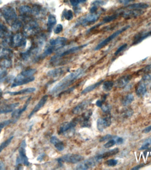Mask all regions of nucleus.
<instances>
[{"label": "nucleus", "mask_w": 151, "mask_h": 170, "mask_svg": "<svg viewBox=\"0 0 151 170\" xmlns=\"http://www.w3.org/2000/svg\"><path fill=\"white\" fill-rule=\"evenodd\" d=\"M84 72L83 69L80 68L71 73L54 85L50 90V93L51 94H57L66 89L83 75Z\"/></svg>", "instance_id": "nucleus-1"}, {"label": "nucleus", "mask_w": 151, "mask_h": 170, "mask_svg": "<svg viewBox=\"0 0 151 170\" xmlns=\"http://www.w3.org/2000/svg\"><path fill=\"white\" fill-rule=\"evenodd\" d=\"M102 160L101 155H96L79 163L76 167V169L88 170L98 165Z\"/></svg>", "instance_id": "nucleus-2"}, {"label": "nucleus", "mask_w": 151, "mask_h": 170, "mask_svg": "<svg viewBox=\"0 0 151 170\" xmlns=\"http://www.w3.org/2000/svg\"><path fill=\"white\" fill-rule=\"evenodd\" d=\"M0 12L3 16L8 24L12 25L17 20L16 12L13 8L6 6L0 9Z\"/></svg>", "instance_id": "nucleus-3"}, {"label": "nucleus", "mask_w": 151, "mask_h": 170, "mask_svg": "<svg viewBox=\"0 0 151 170\" xmlns=\"http://www.w3.org/2000/svg\"><path fill=\"white\" fill-rule=\"evenodd\" d=\"M130 26L129 25H127V26H125L123 28L121 29H120L116 31L115 32L113 33L111 35V36H109L108 37L106 38V39L104 40L103 41L101 42L100 43H99L98 45L96 46V47L94 48V50H100L101 48L104 47L105 46L107 45V44H108L110 42L112 41L115 38L118 36L120 35L121 34L124 32L125 31H126L128 29H129Z\"/></svg>", "instance_id": "nucleus-4"}, {"label": "nucleus", "mask_w": 151, "mask_h": 170, "mask_svg": "<svg viewBox=\"0 0 151 170\" xmlns=\"http://www.w3.org/2000/svg\"><path fill=\"white\" fill-rule=\"evenodd\" d=\"M84 157L82 155L75 154H66L57 159V162L61 164V163H71V164H76L79 163L82 161Z\"/></svg>", "instance_id": "nucleus-5"}, {"label": "nucleus", "mask_w": 151, "mask_h": 170, "mask_svg": "<svg viewBox=\"0 0 151 170\" xmlns=\"http://www.w3.org/2000/svg\"><path fill=\"white\" fill-rule=\"evenodd\" d=\"M35 79L34 77L31 76L27 77L24 76L20 74L15 78L14 82L11 85V87H15L16 86H19V85L27 84V83L33 81Z\"/></svg>", "instance_id": "nucleus-6"}, {"label": "nucleus", "mask_w": 151, "mask_h": 170, "mask_svg": "<svg viewBox=\"0 0 151 170\" xmlns=\"http://www.w3.org/2000/svg\"><path fill=\"white\" fill-rule=\"evenodd\" d=\"M79 122V118H76L73 119L70 122H66L64 124H61L58 131V134H64L67 132L68 130L74 128Z\"/></svg>", "instance_id": "nucleus-7"}, {"label": "nucleus", "mask_w": 151, "mask_h": 170, "mask_svg": "<svg viewBox=\"0 0 151 170\" xmlns=\"http://www.w3.org/2000/svg\"><path fill=\"white\" fill-rule=\"evenodd\" d=\"M112 124V119L110 116L99 118L97 121V127L100 132H103Z\"/></svg>", "instance_id": "nucleus-8"}, {"label": "nucleus", "mask_w": 151, "mask_h": 170, "mask_svg": "<svg viewBox=\"0 0 151 170\" xmlns=\"http://www.w3.org/2000/svg\"><path fill=\"white\" fill-rule=\"evenodd\" d=\"M11 42L12 45L15 47H25L26 44V40L20 33H17L14 35L12 38Z\"/></svg>", "instance_id": "nucleus-9"}, {"label": "nucleus", "mask_w": 151, "mask_h": 170, "mask_svg": "<svg viewBox=\"0 0 151 170\" xmlns=\"http://www.w3.org/2000/svg\"><path fill=\"white\" fill-rule=\"evenodd\" d=\"M92 111L91 109H89L83 114L81 118H79V121H81V125L82 127L89 128L90 127L91 123L89 120V119L92 115Z\"/></svg>", "instance_id": "nucleus-10"}, {"label": "nucleus", "mask_w": 151, "mask_h": 170, "mask_svg": "<svg viewBox=\"0 0 151 170\" xmlns=\"http://www.w3.org/2000/svg\"><path fill=\"white\" fill-rule=\"evenodd\" d=\"M26 146V142H25V141L24 140L23 141H22L21 146L19 148V156H20L19 157L21 159L22 163H23L24 165L26 166H29L30 163H29V159H28L26 154V150L25 149Z\"/></svg>", "instance_id": "nucleus-11"}, {"label": "nucleus", "mask_w": 151, "mask_h": 170, "mask_svg": "<svg viewBox=\"0 0 151 170\" xmlns=\"http://www.w3.org/2000/svg\"><path fill=\"white\" fill-rule=\"evenodd\" d=\"M144 13V12L142 10L129 9L123 13L122 16L125 19H130L138 17Z\"/></svg>", "instance_id": "nucleus-12"}, {"label": "nucleus", "mask_w": 151, "mask_h": 170, "mask_svg": "<svg viewBox=\"0 0 151 170\" xmlns=\"http://www.w3.org/2000/svg\"><path fill=\"white\" fill-rule=\"evenodd\" d=\"M150 36H151V31L138 33L134 36L132 42V45H136L140 43L142 41Z\"/></svg>", "instance_id": "nucleus-13"}, {"label": "nucleus", "mask_w": 151, "mask_h": 170, "mask_svg": "<svg viewBox=\"0 0 151 170\" xmlns=\"http://www.w3.org/2000/svg\"><path fill=\"white\" fill-rule=\"evenodd\" d=\"M91 102V101L90 100H85L83 102L79 104L77 106H76L74 108L72 111V112L74 114H77L81 113L84 110H85L88 107Z\"/></svg>", "instance_id": "nucleus-14"}, {"label": "nucleus", "mask_w": 151, "mask_h": 170, "mask_svg": "<svg viewBox=\"0 0 151 170\" xmlns=\"http://www.w3.org/2000/svg\"><path fill=\"white\" fill-rule=\"evenodd\" d=\"M48 98V95H46L41 99L39 101V102L35 106V108L33 109V111L31 112V113L29 114V119L31 118L35 113L37 112L39 110L44 106V105L46 103V101H47Z\"/></svg>", "instance_id": "nucleus-15"}, {"label": "nucleus", "mask_w": 151, "mask_h": 170, "mask_svg": "<svg viewBox=\"0 0 151 170\" xmlns=\"http://www.w3.org/2000/svg\"><path fill=\"white\" fill-rule=\"evenodd\" d=\"M147 92L146 85L144 81L140 82L136 88V93L138 97H142L146 95Z\"/></svg>", "instance_id": "nucleus-16"}, {"label": "nucleus", "mask_w": 151, "mask_h": 170, "mask_svg": "<svg viewBox=\"0 0 151 170\" xmlns=\"http://www.w3.org/2000/svg\"><path fill=\"white\" fill-rule=\"evenodd\" d=\"M19 103H15L11 104L5 105L0 106V114L7 113L14 110L15 108L19 106Z\"/></svg>", "instance_id": "nucleus-17"}, {"label": "nucleus", "mask_w": 151, "mask_h": 170, "mask_svg": "<svg viewBox=\"0 0 151 170\" xmlns=\"http://www.w3.org/2000/svg\"><path fill=\"white\" fill-rule=\"evenodd\" d=\"M66 70L63 68H57L49 71L47 73L48 76L52 78L59 77L65 73Z\"/></svg>", "instance_id": "nucleus-18"}, {"label": "nucleus", "mask_w": 151, "mask_h": 170, "mask_svg": "<svg viewBox=\"0 0 151 170\" xmlns=\"http://www.w3.org/2000/svg\"><path fill=\"white\" fill-rule=\"evenodd\" d=\"M131 78L132 77L130 75H126L122 77L116 82V86L118 88H122L123 87H124L129 82Z\"/></svg>", "instance_id": "nucleus-19"}, {"label": "nucleus", "mask_w": 151, "mask_h": 170, "mask_svg": "<svg viewBox=\"0 0 151 170\" xmlns=\"http://www.w3.org/2000/svg\"><path fill=\"white\" fill-rule=\"evenodd\" d=\"M31 99H32V97H30L27 101H26V103H25V105H24V107L22 108V109H16L13 112V113H12V117L14 118L15 119V120H17V119L21 115L22 113L25 111V110L27 109V107H28V106H29V103H30V101H31Z\"/></svg>", "instance_id": "nucleus-20"}, {"label": "nucleus", "mask_w": 151, "mask_h": 170, "mask_svg": "<svg viewBox=\"0 0 151 170\" xmlns=\"http://www.w3.org/2000/svg\"><path fill=\"white\" fill-rule=\"evenodd\" d=\"M50 142L59 151H62L65 148L64 143L55 136L51 137Z\"/></svg>", "instance_id": "nucleus-21"}, {"label": "nucleus", "mask_w": 151, "mask_h": 170, "mask_svg": "<svg viewBox=\"0 0 151 170\" xmlns=\"http://www.w3.org/2000/svg\"><path fill=\"white\" fill-rule=\"evenodd\" d=\"M36 90V89L34 87H30L27 88L26 89H23V90H19L18 91L15 92H7L6 94H9V95L15 96V95H24V94H30L35 92Z\"/></svg>", "instance_id": "nucleus-22"}, {"label": "nucleus", "mask_w": 151, "mask_h": 170, "mask_svg": "<svg viewBox=\"0 0 151 170\" xmlns=\"http://www.w3.org/2000/svg\"><path fill=\"white\" fill-rule=\"evenodd\" d=\"M88 45V44H85L83 45L74 47H72V48H70V49H68V50L61 53V55H60V56H61V57L62 56H62H66V55L73 54V53H74V52L78 51V50L83 49V48L86 47Z\"/></svg>", "instance_id": "nucleus-23"}, {"label": "nucleus", "mask_w": 151, "mask_h": 170, "mask_svg": "<svg viewBox=\"0 0 151 170\" xmlns=\"http://www.w3.org/2000/svg\"><path fill=\"white\" fill-rule=\"evenodd\" d=\"M37 24L34 22H29L24 28V34L29 35L33 33V31L37 28Z\"/></svg>", "instance_id": "nucleus-24"}, {"label": "nucleus", "mask_w": 151, "mask_h": 170, "mask_svg": "<svg viewBox=\"0 0 151 170\" xmlns=\"http://www.w3.org/2000/svg\"><path fill=\"white\" fill-rule=\"evenodd\" d=\"M98 19V16L95 14H90V15L87 16L86 17L82 20V25H86L89 24V23H93L95 22V21Z\"/></svg>", "instance_id": "nucleus-25"}, {"label": "nucleus", "mask_w": 151, "mask_h": 170, "mask_svg": "<svg viewBox=\"0 0 151 170\" xmlns=\"http://www.w3.org/2000/svg\"><path fill=\"white\" fill-rule=\"evenodd\" d=\"M149 5L145 3H138L133 4L128 6L127 8L129 9H136V10H142L146 9L149 7Z\"/></svg>", "instance_id": "nucleus-26"}, {"label": "nucleus", "mask_w": 151, "mask_h": 170, "mask_svg": "<svg viewBox=\"0 0 151 170\" xmlns=\"http://www.w3.org/2000/svg\"><path fill=\"white\" fill-rule=\"evenodd\" d=\"M67 39L66 38L59 37L55 39H52L50 41V45L52 46L63 45L67 42Z\"/></svg>", "instance_id": "nucleus-27"}, {"label": "nucleus", "mask_w": 151, "mask_h": 170, "mask_svg": "<svg viewBox=\"0 0 151 170\" xmlns=\"http://www.w3.org/2000/svg\"><path fill=\"white\" fill-rule=\"evenodd\" d=\"M103 81H104V80H102L98 82H96V83H94V84H93V85L88 86L87 87H86V88H85L84 90L82 91L81 94V95H84V94H87V93L91 92V91L96 89L98 86L101 85Z\"/></svg>", "instance_id": "nucleus-28"}, {"label": "nucleus", "mask_w": 151, "mask_h": 170, "mask_svg": "<svg viewBox=\"0 0 151 170\" xmlns=\"http://www.w3.org/2000/svg\"><path fill=\"white\" fill-rule=\"evenodd\" d=\"M56 22L57 20L55 16L53 14L49 16L47 21V28L49 31H51L53 27L56 24Z\"/></svg>", "instance_id": "nucleus-29"}, {"label": "nucleus", "mask_w": 151, "mask_h": 170, "mask_svg": "<svg viewBox=\"0 0 151 170\" xmlns=\"http://www.w3.org/2000/svg\"><path fill=\"white\" fill-rule=\"evenodd\" d=\"M119 151V150L118 148H115L112 150H109L103 154H100V155H101L102 159H106V158H108L110 156L116 155L118 153Z\"/></svg>", "instance_id": "nucleus-30"}, {"label": "nucleus", "mask_w": 151, "mask_h": 170, "mask_svg": "<svg viewBox=\"0 0 151 170\" xmlns=\"http://www.w3.org/2000/svg\"><path fill=\"white\" fill-rule=\"evenodd\" d=\"M134 96L131 94H128L125 96L122 101V104L124 106H127L130 105L134 100Z\"/></svg>", "instance_id": "nucleus-31"}, {"label": "nucleus", "mask_w": 151, "mask_h": 170, "mask_svg": "<svg viewBox=\"0 0 151 170\" xmlns=\"http://www.w3.org/2000/svg\"><path fill=\"white\" fill-rule=\"evenodd\" d=\"M114 82L112 81H106L104 82L103 85V89L104 91H110L112 90L114 86Z\"/></svg>", "instance_id": "nucleus-32"}, {"label": "nucleus", "mask_w": 151, "mask_h": 170, "mask_svg": "<svg viewBox=\"0 0 151 170\" xmlns=\"http://www.w3.org/2000/svg\"><path fill=\"white\" fill-rule=\"evenodd\" d=\"M19 12L21 14H26L31 13L32 9L29 6L22 5L19 7Z\"/></svg>", "instance_id": "nucleus-33"}, {"label": "nucleus", "mask_w": 151, "mask_h": 170, "mask_svg": "<svg viewBox=\"0 0 151 170\" xmlns=\"http://www.w3.org/2000/svg\"><path fill=\"white\" fill-rule=\"evenodd\" d=\"M12 65V61L8 59H5L0 62V66L3 68H10Z\"/></svg>", "instance_id": "nucleus-34"}, {"label": "nucleus", "mask_w": 151, "mask_h": 170, "mask_svg": "<svg viewBox=\"0 0 151 170\" xmlns=\"http://www.w3.org/2000/svg\"><path fill=\"white\" fill-rule=\"evenodd\" d=\"M36 71L37 70L36 69H31L28 70L23 71L20 74L24 76L29 77L33 76V75L35 74Z\"/></svg>", "instance_id": "nucleus-35"}, {"label": "nucleus", "mask_w": 151, "mask_h": 170, "mask_svg": "<svg viewBox=\"0 0 151 170\" xmlns=\"http://www.w3.org/2000/svg\"><path fill=\"white\" fill-rule=\"evenodd\" d=\"M117 15H113L110 16H106V17H104V19H103L102 23H100L99 24L101 25L102 24L109 23V22H111V21H113V20H115L116 19H117Z\"/></svg>", "instance_id": "nucleus-36"}, {"label": "nucleus", "mask_w": 151, "mask_h": 170, "mask_svg": "<svg viewBox=\"0 0 151 170\" xmlns=\"http://www.w3.org/2000/svg\"><path fill=\"white\" fill-rule=\"evenodd\" d=\"M14 137L12 136V137H10L7 140L3 142L2 144L0 145V153L3 150L5 149V147H6L8 146L11 142L12 141Z\"/></svg>", "instance_id": "nucleus-37"}, {"label": "nucleus", "mask_w": 151, "mask_h": 170, "mask_svg": "<svg viewBox=\"0 0 151 170\" xmlns=\"http://www.w3.org/2000/svg\"><path fill=\"white\" fill-rule=\"evenodd\" d=\"M151 144V137L147 139L146 141H144V143L142 144V146L141 148L139 149L140 150H145L149 148V146Z\"/></svg>", "instance_id": "nucleus-38"}, {"label": "nucleus", "mask_w": 151, "mask_h": 170, "mask_svg": "<svg viewBox=\"0 0 151 170\" xmlns=\"http://www.w3.org/2000/svg\"><path fill=\"white\" fill-rule=\"evenodd\" d=\"M115 137H114V138L110 140L108 142L104 144V147L106 148H109L113 146L115 144H116V141L115 140Z\"/></svg>", "instance_id": "nucleus-39"}, {"label": "nucleus", "mask_w": 151, "mask_h": 170, "mask_svg": "<svg viewBox=\"0 0 151 170\" xmlns=\"http://www.w3.org/2000/svg\"><path fill=\"white\" fill-rule=\"evenodd\" d=\"M11 26L12 28L13 31H17L19 29V28L22 26V23L19 20H16Z\"/></svg>", "instance_id": "nucleus-40"}, {"label": "nucleus", "mask_w": 151, "mask_h": 170, "mask_svg": "<svg viewBox=\"0 0 151 170\" xmlns=\"http://www.w3.org/2000/svg\"><path fill=\"white\" fill-rule=\"evenodd\" d=\"M64 16H65V18L66 20H71L72 19H73V13L72 12V10H69L67 11L64 12Z\"/></svg>", "instance_id": "nucleus-41"}, {"label": "nucleus", "mask_w": 151, "mask_h": 170, "mask_svg": "<svg viewBox=\"0 0 151 170\" xmlns=\"http://www.w3.org/2000/svg\"><path fill=\"white\" fill-rule=\"evenodd\" d=\"M105 164L109 167H114L118 164V161L115 159H111L107 160L105 162Z\"/></svg>", "instance_id": "nucleus-42"}, {"label": "nucleus", "mask_w": 151, "mask_h": 170, "mask_svg": "<svg viewBox=\"0 0 151 170\" xmlns=\"http://www.w3.org/2000/svg\"><path fill=\"white\" fill-rule=\"evenodd\" d=\"M7 71L5 68H0V82L3 80L6 76Z\"/></svg>", "instance_id": "nucleus-43"}, {"label": "nucleus", "mask_w": 151, "mask_h": 170, "mask_svg": "<svg viewBox=\"0 0 151 170\" xmlns=\"http://www.w3.org/2000/svg\"><path fill=\"white\" fill-rule=\"evenodd\" d=\"M127 47V43H124V44H123V45L119 47L118 48V49L116 51H115V55H118L119 53H120L123 50H125V48Z\"/></svg>", "instance_id": "nucleus-44"}, {"label": "nucleus", "mask_w": 151, "mask_h": 170, "mask_svg": "<svg viewBox=\"0 0 151 170\" xmlns=\"http://www.w3.org/2000/svg\"><path fill=\"white\" fill-rule=\"evenodd\" d=\"M114 137H115L114 136H112V135L107 134L106 136H104V137H103L101 138L100 140H99V141L102 142L109 141L110 140L114 138Z\"/></svg>", "instance_id": "nucleus-45"}, {"label": "nucleus", "mask_w": 151, "mask_h": 170, "mask_svg": "<svg viewBox=\"0 0 151 170\" xmlns=\"http://www.w3.org/2000/svg\"><path fill=\"white\" fill-rule=\"evenodd\" d=\"M63 30V26L61 24H58L54 29V32L55 34H58L61 33Z\"/></svg>", "instance_id": "nucleus-46"}, {"label": "nucleus", "mask_w": 151, "mask_h": 170, "mask_svg": "<svg viewBox=\"0 0 151 170\" xmlns=\"http://www.w3.org/2000/svg\"><path fill=\"white\" fill-rule=\"evenodd\" d=\"M53 49H54V48L53 47H49L45 51L43 54L44 55L46 56V55H50L53 52Z\"/></svg>", "instance_id": "nucleus-47"}, {"label": "nucleus", "mask_w": 151, "mask_h": 170, "mask_svg": "<svg viewBox=\"0 0 151 170\" xmlns=\"http://www.w3.org/2000/svg\"><path fill=\"white\" fill-rule=\"evenodd\" d=\"M101 108H102V110L104 112L108 113L110 112V109H111V107L108 105H103Z\"/></svg>", "instance_id": "nucleus-48"}, {"label": "nucleus", "mask_w": 151, "mask_h": 170, "mask_svg": "<svg viewBox=\"0 0 151 170\" xmlns=\"http://www.w3.org/2000/svg\"><path fill=\"white\" fill-rule=\"evenodd\" d=\"M115 140L116 142V144L120 145V144H122L123 143V139L122 138L119 137H115Z\"/></svg>", "instance_id": "nucleus-49"}, {"label": "nucleus", "mask_w": 151, "mask_h": 170, "mask_svg": "<svg viewBox=\"0 0 151 170\" xmlns=\"http://www.w3.org/2000/svg\"><path fill=\"white\" fill-rule=\"evenodd\" d=\"M104 101L103 100H97V102H96V105L99 107H102L103 106V102Z\"/></svg>", "instance_id": "nucleus-50"}, {"label": "nucleus", "mask_w": 151, "mask_h": 170, "mask_svg": "<svg viewBox=\"0 0 151 170\" xmlns=\"http://www.w3.org/2000/svg\"><path fill=\"white\" fill-rule=\"evenodd\" d=\"M70 2L72 5L74 6H76L79 4V2L78 0H70Z\"/></svg>", "instance_id": "nucleus-51"}, {"label": "nucleus", "mask_w": 151, "mask_h": 170, "mask_svg": "<svg viewBox=\"0 0 151 170\" xmlns=\"http://www.w3.org/2000/svg\"><path fill=\"white\" fill-rule=\"evenodd\" d=\"M151 125L150 126H148V127H147V128H146V129H144V130H143V133H146V134L149 133V132H151Z\"/></svg>", "instance_id": "nucleus-52"}, {"label": "nucleus", "mask_w": 151, "mask_h": 170, "mask_svg": "<svg viewBox=\"0 0 151 170\" xmlns=\"http://www.w3.org/2000/svg\"><path fill=\"white\" fill-rule=\"evenodd\" d=\"M145 166V164H142L141 165H137V166H136V167H134V168H132V170H138L139 169L141 168H143Z\"/></svg>", "instance_id": "nucleus-53"}, {"label": "nucleus", "mask_w": 151, "mask_h": 170, "mask_svg": "<svg viewBox=\"0 0 151 170\" xmlns=\"http://www.w3.org/2000/svg\"><path fill=\"white\" fill-rule=\"evenodd\" d=\"M134 0H119L120 2L121 3L124 4H126L129 3L130 2H132Z\"/></svg>", "instance_id": "nucleus-54"}, {"label": "nucleus", "mask_w": 151, "mask_h": 170, "mask_svg": "<svg viewBox=\"0 0 151 170\" xmlns=\"http://www.w3.org/2000/svg\"><path fill=\"white\" fill-rule=\"evenodd\" d=\"M45 154L44 153H42V154H40L37 158L38 161H42L43 160Z\"/></svg>", "instance_id": "nucleus-55"}, {"label": "nucleus", "mask_w": 151, "mask_h": 170, "mask_svg": "<svg viewBox=\"0 0 151 170\" xmlns=\"http://www.w3.org/2000/svg\"><path fill=\"white\" fill-rule=\"evenodd\" d=\"M97 6H94L92 7L90 9V11L91 13H92H92H94V12L97 10Z\"/></svg>", "instance_id": "nucleus-56"}, {"label": "nucleus", "mask_w": 151, "mask_h": 170, "mask_svg": "<svg viewBox=\"0 0 151 170\" xmlns=\"http://www.w3.org/2000/svg\"><path fill=\"white\" fill-rule=\"evenodd\" d=\"M103 2L102 1H95V2H94L93 3V4L94 5H101V4H103Z\"/></svg>", "instance_id": "nucleus-57"}, {"label": "nucleus", "mask_w": 151, "mask_h": 170, "mask_svg": "<svg viewBox=\"0 0 151 170\" xmlns=\"http://www.w3.org/2000/svg\"><path fill=\"white\" fill-rule=\"evenodd\" d=\"M5 166L2 162H0V170L4 169Z\"/></svg>", "instance_id": "nucleus-58"}, {"label": "nucleus", "mask_w": 151, "mask_h": 170, "mask_svg": "<svg viewBox=\"0 0 151 170\" xmlns=\"http://www.w3.org/2000/svg\"><path fill=\"white\" fill-rule=\"evenodd\" d=\"M79 3H84L85 2L86 0H78Z\"/></svg>", "instance_id": "nucleus-59"}, {"label": "nucleus", "mask_w": 151, "mask_h": 170, "mask_svg": "<svg viewBox=\"0 0 151 170\" xmlns=\"http://www.w3.org/2000/svg\"><path fill=\"white\" fill-rule=\"evenodd\" d=\"M2 90L0 89V99H1V97H2Z\"/></svg>", "instance_id": "nucleus-60"}, {"label": "nucleus", "mask_w": 151, "mask_h": 170, "mask_svg": "<svg viewBox=\"0 0 151 170\" xmlns=\"http://www.w3.org/2000/svg\"><path fill=\"white\" fill-rule=\"evenodd\" d=\"M1 3H2V1H1V0H0V5L1 4Z\"/></svg>", "instance_id": "nucleus-61"}]
</instances>
